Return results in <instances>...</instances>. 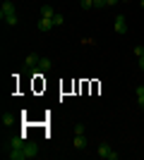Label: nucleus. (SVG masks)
<instances>
[{
  "label": "nucleus",
  "mask_w": 144,
  "mask_h": 160,
  "mask_svg": "<svg viewBox=\"0 0 144 160\" xmlns=\"http://www.w3.org/2000/svg\"><path fill=\"white\" fill-rule=\"evenodd\" d=\"M3 151H5V155L10 160H29V158H36V155H39V143L24 141L22 136H12Z\"/></svg>",
  "instance_id": "nucleus-1"
},
{
  "label": "nucleus",
  "mask_w": 144,
  "mask_h": 160,
  "mask_svg": "<svg viewBox=\"0 0 144 160\" xmlns=\"http://www.w3.org/2000/svg\"><path fill=\"white\" fill-rule=\"evenodd\" d=\"M0 17H3V22H5L7 27H14V24L19 22L17 10H14V5L10 2V0H5V2H3V7H0Z\"/></svg>",
  "instance_id": "nucleus-2"
},
{
  "label": "nucleus",
  "mask_w": 144,
  "mask_h": 160,
  "mask_svg": "<svg viewBox=\"0 0 144 160\" xmlns=\"http://www.w3.org/2000/svg\"><path fill=\"white\" fill-rule=\"evenodd\" d=\"M99 155L106 158V160H118V151L113 146H108V143H101V146H99Z\"/></svg>",
  "instance_id": "nucleus-3"
},
{
  "label": "nucleus",
  "mask_w": 144,
  "mask_h": 160,
  "mask_svg": "<svg viewBox=\"0 0 144 160\" xmlns=\"http://www.w3.org/2000/svg\"><path fill=\"white\" fill-rule=\"evenodd\" d=\"M113 29H115V33H127V22H125V17L120 14V17H115V24H113Z\"/></svg>",
  "instance_id": "nucleus-4"
},
{
  "label": "nucleus",
  "mask_w": 144,
  "mask_h": 160,
  "mask_svg": "<svg viewBox=\"0 0 144 160\" xmlns=\"http://www.w3.org/2000/svg\"><path fill=\"white\" fill-rule=\"evenodd\" d=\"M39 62H41V55L39 53H29L27 58H24V65L27 67H39Z\"/></svg>",
  "instance_id": "nucleus-5"
},
{
  "label": "nucleus",
  "mask_w": 144,
  "mask_h": 160,
  "mask_svg": "<svg viewBox=\"0 0 144 160\" xmlns=\"http://www.w3.org/2000/svg\"><path fill=\"white\" fill-rule=\"evenodd\" d=\"M72 146H75L77 151H84V148H87V136H84V134H75V141H72Z\"/></svg>",
  "instance_id": "nucleus-6"
},
{
  "label": "nucleus",
  "mask_w": 144,
  "mask_h": 160,
  "mask_svg": "<svg viewBox=\"0 0 144 160\" xmlns=\"http://www.w3.org/2000/svg\"><path fill=\"white\" fill-rule=\"evenodd\" d=\"M55 24H53V19H48V17H41L39 19V31H51Z\"/></svg>",
  "instance_id": "nucleus-7"
},
{
  "label": "nucleus",
  "mask_w": 144,
  "mask_h": 160,
  "mask_svg": "<svg viewBox=\"0 0 144 160\" xmlns=\"http://www.w3.org/2000/svg\"><path fill=\"white\" fill-rule=\"evenodd\" d=\"M39 69H41L43 74H46V72H51V69H53V62L48 60V58H41V62H39Z\"/></svg>",
  "instance_id": "nucleus-8"
},
{
  "label": "nucleus",
  "mask_w": 144,
  "mask_h": 160,
  "mask_svg": "<svg viewBox=\"0 0 144 160\" xmlns=\"http://www.w3.org/2000/svg\"><path fill=\"white\" fill-rule=\"evenodd\" d=\"M41 17H48V19H53V17H55L53 5H43V7H41Z\"/></svg>",
  "instance_id": "nucleus-9"
},
{
  "label": "nucleus",
  "mask_w": 144,
  "mask_h": 160,
  "mask_svg": "<svg viewBox=\"0 0 144 160\" xmlns=\"http://www.w3.org/2000/svg\"><path fill=\"white\" fill-rule=\"evenodd\" d=\"M137 103L139 108H144V86H137Z\"/></svg>",
  "instance_id": "nucleus-10"
},
{
  "label": "nucleus",
  "mask_w": 144,
  "mask_h": 160,
  "mask_svg": "<svg viewBox=\"0 0 144 160\" xmlns=\"http://www.w3.org/2000/svg\"><path fill=\"white\" fill-rule=\"evenodd\" d=\"M12 122H14V117H12L10 112H5V115H3V124H5V127H10Z\"/></svg>",
  "instance_id": "nucleus-11"
},
{
  "label": "nucleus",
  "mask_w": 144,
  "mask_h": 160,
  "mask_svg": "<svg viewBox=\"0 0 144 160\" xmlns=\"http://www.w3.org/2000/svg\"><path fill=\"white\" fill-rule=\"evenodd\" d=\"M62 22H65V17H62L60 12H55V17H53V24H55V27H62Z\"/></svg>",
  "instance_id": "nucleus-12"
},
{
  "label": "nucleus",
  "mask_w": 144,
  "mask_h": 160,
  "mask_svg": "<svg viewBox=\"0 0 144 160\" xmlns=\"http://www.w3.org/2000/svg\"><path fill=\"white\" fill-rule=\"evenodd\" d=\"M132 53L137 55V58H144V46H135V48H132Z\"/></svg>",
  "instance_id": "nucleus-13"
},
{
  "label": "nucleus",
  "mask_w": 144,
  "mask_h": 160,
  "mask_svg": "<svg viewBox=\"0 0 144 160\" xmlns=\"http://www.w3.org/2000/svg\"><path fill=\"white\" fill-rule=\"evenodd\" d=\"M75 134H84V124H82V122H77V124H75Z\"/></svg>",
  "instance_id": "nucleus-14"
},
{
  "label": "nucleus",
  "mask_w": 144,
  "mask_h": 160,
  "mask_svg": "<svg viewBox=\"0 0 144 160\" xmlns=\"http://www.w3.org/2000/svg\"><path fill=\"white\" fill-rule=\"evenodd\" d=\"M94 7H106V0H94Z\"/></svg>",
  "instance_id": "nucleus-15"
},
{
  "label": "nucleus",
  "mask_w": 144,
  "mask_h": 160,
  "mask_svg": "<svg viewBox=\"0 0 144 160\" xmlns=\"http://www.w3.org/2000/svg\"><path fill=\"white\" fill-rule=\"evenodd\" d=\"M118 0H106V7H110V5H115Z\"/></svg>",
  "instance_id": "nucleus-16"
},
{
  "label": "nucleus",
  "mask_w": 144,
  "mask_h": 160,
  "mask_svg": "<svg viewBox=\"0 0 144 160\" xmlns=\"http://www.w3.org/2000/svg\"><path fill=\"white\" fill-rule=\"evenodd\" d=\"M139 67H142V69H144V58H139Z\"/></svg>",
  "instance_id": "nucleus-17"
},
{
  "label": "nucleus",
  "mask_w": 144,
  "mask_h": 160,
  "mask_svg": "<svg viewBox=\"0 0 144 160\" xmlns=\"http://www.w3.org/2000/svg\"><path fill=\"white\" fill-rule=\"evenodd\" d=\"M139 5H142V7H144V0H139Z\"/></svg>",
  "instance_id": "nucleus-18"
},
{
  "label": "nucleus",
  "mask_w": 144,
  "mask_h": 160,
  "mask_svg": "<svg viewBox=\"0 0 144 160\" xmlns=\"http://www.w3.org/2000/svg\"><path fill=\"white\" fill-rule=\"evenodd\" d=\"M120 2H127V0H120Z\"/></svg>",
  "instance_id": "nucleus-19"
}]
</instances>
